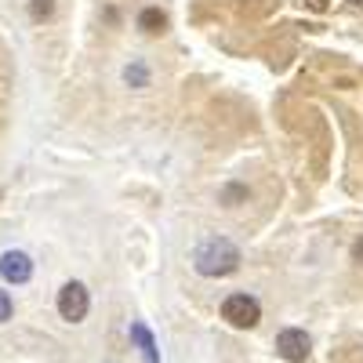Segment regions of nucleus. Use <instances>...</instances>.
Returning a JSON list of instances; mask_svg holds the SVG:
<instances>
[{
	"label": "nucleus",
	"instance_id": "nucleus-8",
	"mask_svg": "<svg viewBox=\"0 0 363 363\" xmlns=\"http://www.w3.org/2000/svg\"><path fill=\"white\" fill-rule=\"evenodd\" d=\"M51 11H55V0H33V4H29V15H33L37 22L51 18Z\"/></svg>",
	"mask_w": 363,
	"mask_h": 363
},
{
	"label": "nucleus",
	"instance_id": "nucleus-13",
	"mask_svg": "<svg viewBox=\"0 0 363 363\" xmlns=\"http://www.w3.org/2000/svg\"><path fill=\"white\" fill-rule=\"evenodd\" d=\"M352 4H359V8H363V0H352Z\"/></svg>",
	"mask_w": 363,
	"mask_h": 363
},
{
	"label": "nucleus",
	"instance_id": "nucleus-3",
	"mask_svg": "<svg viewBox=\"0 0 363 363\" xmlns=\"http://www.w3.org/2000/svg\"><path fill=\"white\" fill-rule=\"evenodd\" d=\"M91 309V298H87V287L84 284H66L62 291H58V316L69 320V323H80Z\"/></svg>",
	"mask_w": 363,
	"mask_h": 363
},
{
	"label": "nucleus",
	"instance_id": "nucleus-9",
	"mask_svg": "<svg viewBox=\"0 0 363 363\" xmlns=\"http://www.w3.org/2000/svg\"><path fill=\"white\" fill-rule=\"evenodd\" d=\"M11 313H15L11 294H8V291H0V323H8V320H11Z\"/></svg>",
	"mask_w": 363,
	"mask_h": 363
},
{
	"label": "nucleus",
	"instance_id": "nucleus-4",
	"mask_svg": "<svg viewBox=\"0 0 363 363\" xmlns=\"http://www.w3.org/2000/svg\"><path fill=\"white\" fill-rule=\"evenodd\" d=\"M277 352L287 359V363H306L309 352H313V342L306 330H298V327H287L277 335Z\"/></svg>",
	"mask_w": 363,
	"mask_h": 363
},
{
	"label": "nucleus",
	"instance_id": "nucleus-12",
	"mask_svg": "<svg viewBox=\"0 0 363 363\" xmlns=\"http://www.w3.org/2000/svg\"><path fill=\"white\" fill-rule=\"evenodd\" d=\"M352 258L363 265V240H356V244H352Z\"/></svg>",
	"mask_w": 363,
	"mask_h": 363
},
{
	"label": "nucleus",
	"instance_id": "nucleus-1",
	"mask_svg": "<svg viewBox=\"0 0 363 363\" xmlns=\"http://www.w3.org/2000/svg\"><path fill=\"white\" fill-rule=\"evenodd\" d=\"M193 265H196L200 277H229V272L240 269V247L225 236H211L196 247Z\"/></svg>",
	"mask_w": 363,
	"mask_h": 363
},
{
	"label": "nucleus",
	"instance_id": "nucleus-5",
	"mask_svg": "<svg viewBox=\"0 0 363 363\" xmlns=\"http://www.w3.org/2000/svg\"><path fill=\"white\" fill-rule=\"evenodd\" d=\"M0 277H4L8 284H26L29 277H33V262H29V255H22V251H4V258H0Z\"/></svg>",
	"mask_w": 363,
	"mask_h": 363
},
{
	"label": "nucleus",
	"instance_id": "nucleus-7",
	"mask_svg": "<svg viewBox=\"0 0 363 363\" xmlns=\"http://www.w3.org/2000/svg\"><path fill=\"white\" fill-rule=\"evenodd\" d=\"M138 26L145 29V33H164V29H167V15L160 11V8H145L142 15H138Z\"/></svg>",
	"mask_w": 363,
	"mask_h": 363
},
{
	"label": "nucleus",
	"instance_id": "nucleus-10",
	"mask_svg": "<svg viewBox=\"0 0 363 363\" xmlns=\"http://www.w3.org/2000/svg\"><path fill=\"white\" fill-rule=\"evenodd\" d=\"M124 77H128V84H135V87H142V84H145V69H142V66H131Z\"/></svg>",
	"mask_w": 363,
	"mask_h": 363
},
{
	"label": "nucleus",
	"instance_id": "nucleus-6",
	"mask_svg": "<svg viewBox=\"0 0 363 363\" xmlns=\"http://www.w3.org/2000/svg\"><path fill=\"white\" fill-rule=\"evenodd\" d=\"M131 338H135V345H138V352H142L145 363H160L157 342H153V335H149V327H145V323H131Z\"/></svg>",
	"mask_w": 363,
	"mask_h": 363
},
{
	"label": "nucleus",
	"instance_id": "nucleus-11",
	"mask_svg": "<svg viewBox=\"0 0 363 363\" xmlns=\"http://www.w3.org/2000/svg\"><path fill=\"white\" fill-rule=\"evenodd\" d=\"M306 8H309V11H327L330 0H306Z\"/></svg>",
	"mask_w": 363,
	"mask_h": 363
},
{
	"label": "nucleus",
	"instance_id": "nucleus-2",
	"mask_svg": "<svg viewBox=\"0 0 363 363\" xmlns=\"http://www.w3.org/2000/svg\"><path fill=\"white\" fill-rule=\"evenodd\" d=\"M222 320H229L233 327H255L262 320L258 298H251V294H229L222 301Z\"/></svg>",
	"mask_w": 363,
	"mask_h": 363
}]
</instances>
